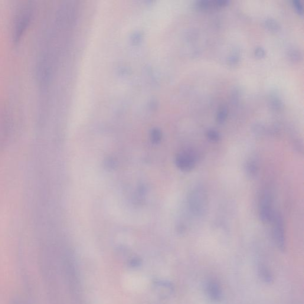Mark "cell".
Wrapping results in <instances>:
<instances>
[{"label": "cell", "instance_id": "4fadbf2b", "mask_svg": "<svg viewBox=\"0 0 304 304\" xmlns=\"http://www.w3.org/2000/svg\"><path fill=\"white\" fill-rule=\"evenodd\" d=\"M288 57L293 62L299 61L302 58V54L298 49H291L288 52Z\"/></svg>", "mask_w": 304, "mask_h": 304}, {"label": "cell", "instance_id": "5b68a950", "mask_svg": "<svg viewBox=\"0 0 304 304\" xmlns=\"http://www.w3.org/2000/svg\"><path fill=\"white\" fill-rule=\"evenodd\" d=\"M196 157L194 153L191 152H184L176 158V165L183 171L188 172L195 168Z\"/></svg>", "mask_w": 304, "mask_h": 304}, {"label": "cell", "instance_id": "ba28073f", "mask_svg": "<svg viewBox=\"0 0 304 304\" xmlns=\"http://www.w3.org/2000/svg\"><path fill=\"white\" fill-rule=\"evenodd\" d=\"M245 172L248 178H254L256 177L258 173V166L253 160H250L245 165Z\"/></svg>", "mask_w": 304, "mask_h": 304}, {"label": "cell", "instance_id": "9a60e30c", "mask_svg": "<svg viewBox=\"0 0 304 304\" xmlns=\"http://www.w3.org/2000/svg\"><path fill=\"white\" fill-rule=\"evenodd\" d=\"M292 5L294 7V8L295 9L296 12H298L299 15H302L303 10L301 2L299 1V0H293Z\"/></svg>", "mask_w": 304, "mask_h": 304}, {"label": "cell", "instance_id": "5bb4252c", "mask_svg": "<svg viewBox=\"0 0 304 304\" xmlns=\"http://www.w3.org/2000/svg\"><path fill=\"white\" fill-rule=\"evenodd\" d=\"M207 136L209 140L212 142H218L221 139L220 133L215 130H209Z\"/></svg>", "mask_w": 304, "mask_h": 304}, {"label": "cell", "instance_id": "52a82bcc", "mask_svg": "<svg viewBox=\"0 0 304 304\" xmlns=\"http://www.w3.org/2000/svg\"><path fill=\"white\" fill-rule=\"evenodd\" d=\"M207 292L209 298L214 302H219L222 297L221 287L217 282L211 280L207 283Z\"/></svg>", "mask_w": 304, "mask_h": 304}, {"label": "cell", "instance_id": "8fae6325", "mask_svg": "<svg viewBox=\"0 0 304 304\" xmlns=\"http://www.w3.org/2000/svg\"><path fill=\"white\" fill-rule=\"evenodd\" d=\"M228 117V109L226 106H222L218 110L217 121L218 123L222 124L225 122Z\"/></svg>", "mask_w": 304, "mask_h": 304}, {"label": "cell", "instance_id": "7a4b0ae2", "mask_svg": "<svg viewBox=\"0 0 304 304\" xmlns=\"http://www.w3.org/2000/svg\"><path fill=\"white\" fill-rule=\"evenodd\" d=\"M31 8L29 6L22 7L16 16L15 21L14 39L18 41L27 28L31 18Z\"/></svg>", "mask_w": 304, "mask_h": 304}, {"label": "cell", "instance_id": "d6986e66", "mask_svg": "<svg viewBox=\"0 0 304 304\" xmlns=\"http://www.w3.org/2000/svg\"><path fill=\"white\" fill-rule=\"evenodd\" d=\"M12 304H24L21 301H20L19 300H15L13 302Z\"/></svg>", "mask_w": 304, "mask_h": 304}, {"label": "cell", "instance_id": "e0dca14e", "mask_svg": "<svg viewBox=\"0 0 304 304\" xmlns=\"http://www.w3.org/2000/svg\"><path fill=\"white\" fill-rule=\"evenodd\" d=\"M240 61L239 55L237 54L232 55L228 59V63L231 65H235L238 63Z\"/></svg>", "mask_w": 304, "mask_h": 304}, {"label": "cell", "instance_id": "277c9868", "mask_svg": "<svg viewBox=\"0 0 304 304\" xmlns=\"http://www.w3.org/2000/svg\"><path fill=\"white\" fill-rule=\"evenodd\" d=\"M272 209V197L269 193L266 192L261 198L259 207V216L261 221L264 223H269L272 221L274 217Z\"/></svg>", "mask_w": 304, "mask_h": 304}, {"label": "cell", "instance_id": "7c38bea8", "mask_svg": "<svg viewBox=\"0 0 304 304\" xmlns=\"http://www.w3.org/2000/svg\"><path fill=\"white\" fill-rule=\"evenodd\" d=\"M270 106L271 109L275 111H280L283 109V104L278 97H273L270 100Z\"/></svg>", "mask_w": 304, "mask_h": 304}, {"label": "cell", "instance_id": "3957f363", "mask_svg": "<svg viewBox=\"0 0 304 304\" xmlns=\"http://www.w3.org/2000/svg\"><path fill=\"white\" fill-rule=\"evenodd\" d=\"M273 221L274 243L278 249L283 252L285 250V234L283 218L279 214H274Z\"/></svg>", "mask_w": 304, "mask_h": 304}, {"label": "cell", "instance_id": "6da1fadb", "mask_svg": "<svg viewBox=\"0 0 304 304\" xmlns=\"http://www.w3.org/2000/svg\"><path fill=\"white\" fill-rule=\"evenodd\" d=\"M188 202L192 213L197 216L202 215L208 207L207 192L201 187L195 188L189 194Z\"/></svg>", "mask_w": 304, "mask_h": 304}, {"label": "cell", "instance_id": "30bf717a", "mask_svg": "<svg viewBox=\"0 0 304 304\" xmlns=\"http://www.w3.org/2000/svg\"><path fill=\"white\" fill-rule=\"evenodd\" d=\"M264 26L269 31L277 32L280 30V26L276 20L272 18H269L265 20L264 23Z\"/></svg>", "mask_w": 304, "mask_h": 304}, {"label": "cell", "instance_id": "ac0fdd59", "mask_svg": "<svg viewBox=\"0 0 304 304\" xmlns=\"http://www.w3.org/2000/svg\"><path fill=\"white\" fill-rule=\"evenodd\" d=\"M141 264V261L137 258H134L129 261V265L131 267L135 268L139 267Z\"/></svg>", "mask_w": 304, "mask_h": 304}, {"label": "cell", "instance_id": "8992f818", "mask_svg": "<svg viewBox=\"0 0 304 304\" xmlns=\"http://www.w3.org/2000/svg\"><path fill=\"white\" fill-rule=\"evenodd\" d=\"M230 3L228 0H201L195 2L196 8L201 10H209L224 8Z\"/></svg>", "mask_w": 304, "mask_h": 304}, {"label": "cell", "instance_id": "2e32d148", "mask_svg": "<svg viewBox=\"0 0 304 304\" xmlns=\"http://www.w3.org/2000/svg\"><path fill=\"white\" fill-rule=\"evenodd\" d=\"M254 54L257 58H263L266 55V51L263 47H258L255 49Z\"/></svg>", "mask_w": 304, "mask_h": 304}, {"label": "cell", "instance_id": "9c48e42d", "mask_svg": "<svg viewBox=\"0 0 304 304\" xmlns=\"http://www.w3.org/2000/svg\"><path fill=\"white\" fill-rule=\"evenodd\" d=\"M259 276L261 279L266 283H272L273 282V277L270 271L265 266L261 265L259 268Z\"/></svg>", "mask_w": 304, "mask_h": 304}]
</instances>
